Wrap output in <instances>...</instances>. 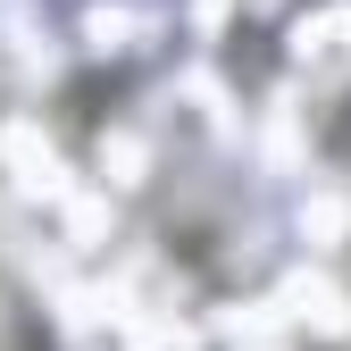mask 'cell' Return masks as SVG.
I'll return each mask as SVG.
<instances>
[{
	"instance_id": "1",
	"label": "cell",
	"mask_w": 351,
	"mask_h": 351,
	"mask_svg": "<svg viewBox=\"0 0 351 351\" xmlns=\"http://www.w3.org/2000/svg\"><path fill=\"white\" fill-rule=\"evenodd\" d=\"M0 351H42V335H34V310H25V293L0 276Z\"/></svg>"
}]
</instances>
